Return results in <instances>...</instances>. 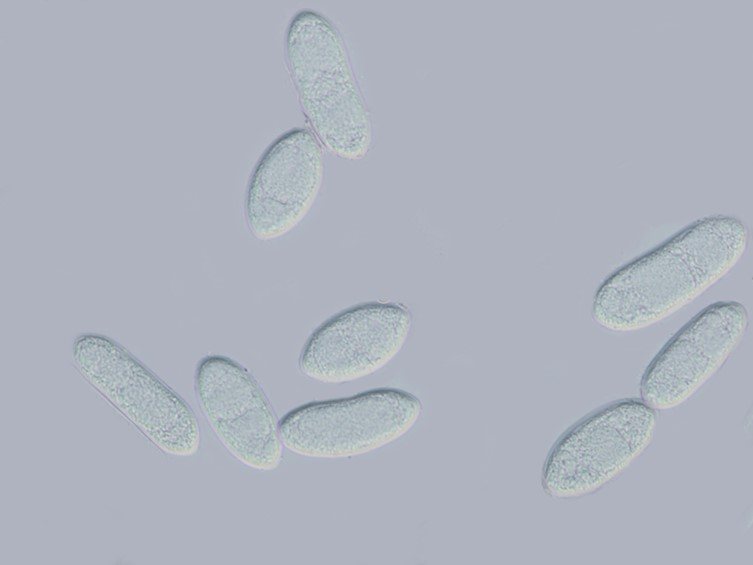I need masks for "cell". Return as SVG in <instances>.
Segmentation results:
<instances>
[{
	"mask_svg": "<svg viewBox=\"0 0 753 565\" xmlns=\"http://www.w3.org/2000/svg\"><path fill=\"white\" fill-rule=\"evenodd\" d=\"M746 307L715 302L688 321L656 354L640 381V395L655 411L690 399L741 344L749 327Z\"/></svg>",
	"mask_w": 753,
	"mask_h": 565,
	"instance_id": "cell-8",
	"label": "cell"
},
{
	"mask_svg": "<svg viewBox=\"0 0 753 565\" xmlns=\"http://www.w3.org/2000/svg\"><path fill=\"white\" fill-rule=\"evenodd\" d=\"M411 325V313L398 303L372 301L351 306L311 333L298 368L305 377L325 384L364 378L400 352Z\"/></svg>",
	"mask_w": 753,
	"mask_h": 565,
	"instance_id": "cell-7",
	"label": "cell"
},
{
	"mask_svg": "<svg viewBox=\"0 0 753 565\" xmlns=\"http://www.w3.org/2000/svg\"><path fill=\"white\" fill-rule=\"evenodd\" d=\"M324 172L323 150L311 131L294 128L278 137L248 182L244 213L250 233L271 241L295 229L313 207Z\"/></svg>",
	"mask_w": 753,
	"mask_h": 565,
	"instance_id": "cell-9",
	"label": "cell"
},
{
	"mask_svg": "<svg viewBox=\"0 0 753 565\" xmlns=\"http://www.w3.org/2000/svg\"><path fill=\"white\" fill-rule=\"evenodd\" d=\"M740 219L710 216L612 273L598 288L592 318L614 332L637 331L682 309L722 279L749 244Z\"/></svg>",
	"mask_w": 753,
	"mask_h": 565,
	"instance_id": "cell-1",
	"label": "cell"
},
{
	"mask_svg": "<svg viewBox=\"0 0 753 565\" xmlns=\"http://www.w3.org/2000/svg\"><path fill=\"white\" fill-rule=\"evenodd\" d=\"M422 409L419 398L406 390L376 388L296 407L279 421V435L283 447L302 457L352 458L403 437Z\"/></svg>",
	"mask_w": 753,
	"mask_h": 565,
	"instance_id": "cell-4",
	"label": "cell"
},
{
	"mask_svg": "<svg viewBox=\"0 0 753 565\" xmlns=\"http://www.w3.org/2000/svg\"><path fill=\"white\" fill-rule=\"evenodd\" d=\"M72 360L84 379L156 447L191 457L200 427L188 403L122 345L99 333L78 335Z\"/></svg>",
	"mask_w": 753,
	"mask_h": 565,
	"instance_id": "cell-3",
	"label": "cell"
},
{
	"mask_svg": "<svg viewBox=\"0 0 753 565\" xmlns=\"http://www.w3.org/2000/svg\"><path fill=\"white\" fill-rule=\"evenodd\" d=\"M194 391L202 414L231 456L261 472L280 465L279 422L262 387L244 366L227 356L207 355L196 365Z\"/></svg>",
	"mask_w": 753,
	"mask_h": 565,
	"instance_id": "cell-6",
	"label": "cell"
},
{
	"mask_svg": "<svg viewBox=\"0 0 753 565\" xmlns=\"http://www.w3.org/2000/svg\"><path fill=\"white\" fill-rule=\"evenodd\" d=\"M656 425V411L635 398L587 415L551 448L541 474L543 491L563 500L597 492L645 452Z\"/></svg>",
	"mask_w": 753,
	"mask_h": 565,
	"instance_id": "cell-5",
	"label": "cell"
},
{
	"mask_svg": "<svg viewBox=\"0 0 753 565\" xmlns=\"http://www.w3.org/2000/svg\"><path fill=\"white\" fill-rule=\"evenodd\" d=\"M287 70L304 116L333 155L362 159L371 144V124L336 26L315 10L294 15L285 37Z\"/></svg>",
	"mask_w": 753,
	"mask_h": 565,
	"instance_id": "cell-2",
	"label": "cell"
}]
</instances>
